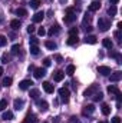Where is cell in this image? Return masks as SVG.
<instances>
[{"instance_id": "obj_19", "label": "cell", "mask_w": 122, "mask_h": 123, "mask_svg": "<svg viewBox=\"0 0 122 123\" xmlns=\"http://www.w3.org/2000/svg\"><path fill=\"white\" fill-rule=\"evenodd\" d=\"M59 30H61V29H59V26H58V25H55V26H52V27L49 29L47 33H49V36H53V34H58Z\"/></svg>"}, {"instance_id": "obj_15", "label": "cell", "mask_w": 122, "mask_h": 123, "mask_svg": "<svg viewBox=\"0 0 122 123\" xmlns=\"http://www.w3.org/2000/svg\"><path fill=\"white\" fill-rule=\"evenodd\" d=\"M13 105H14V109H16V110H20V109L23 107V105H25V102H23V99H16Z\"/></svg>"}, {"instance_id": "obj_17", "label": "cell", "mask_w": 122, "mask_h": 123, "mask_svg": "<svg viewBox=\"0 0 122 123\" xmlns=\"http://www.w3.org/2000/svg\"><path fill=\"white\" fill-rule=\"evenodd\" d=\"M53 77H55L56 82H61V80H63V77H65V72H63V70H58Z\"/></svg>"}, {"instance_id": "obj_31", "label": "cell", "mask_w": 122, "mask_h": 123, "mask_svg": "<svg viewBox=\"0 0 122 123\" xmlns=\"http://www.w3.org/2000/svg\"><path fill=\"white\" fill-rule=\"evenodd\" d=\"M39 46H30V53L33 55V56H37L39 55Z\"/></svg>"}, {"instance_id": "obj_14", "label": "cell", "mask_w": 122, "mask_h": 123, "mask_svg": "<svg viewBox=\"0 0 122 123\" xmlns=\"http://www.w3.org/2000/svg\"><path fill=\"white\" fill-rule=\"evenodd\" d=\"M101 110H102V115H105V116H108V115L111 113V107H109V105H106V103H102Z\"/></svg>"}, {"instance_id": "obj_12", "label": "cell", "mask_w": 122, "mask_h": 123, "mask_svg": "<svg viewBox=\"0 0 122 123\" xmlns=\"http://www.w3.org/2000/svg\"><path fill=\"white\" fill-rule=\"evenodd\" d=\"M98 42V39H96V36H93V34H88L86 37H85V43H89V44H95Z\"/></svg>"}, {"instance_id": "obj_13", "label": "cell", "mask_w": 122, "mask_h": 123, "mask_svg": "<svg viewBox=\"0 0 122 123\" xmlns=\"http://www.w3.org/2000/svg\"><path fill=\"white\" fill-rule=\"evenodd\" d=\"M102 44H103L105 49H112V46H114V43H112V40H111L109 37L103 39V40H102Z\"/></svg>"}, {"instance_id": "obj_8", "label": "cell", "mask_w": 122, "mask_h": 123, "mask_svg": "<svg viewBox=\"0 0 122 123\" xmlns=\"http://www.w3.org/2000/svg\"><path fill=\"white\" fill-rule=\"evenodd\" d=\"M42 86H43V90H45L46 93H49V94L55 92V87H53V85H50L49 82H43V85H42Z\"/></svg>"}, {"instance_id": "obj_16", "label": "cell", "mask_w": 122, "mask_h": 123, "mask_svg": "<svg viewBox=\"0 0 122 123\" xmlns=\"http://www.w3.org/2000/svg\"><path fill=\"white\" fill-rule=\"evenodd\" d=\"M1 119H4V120H12V119H13V113H12L10 110H6V112L1 113Z\"/></svg>"}, {"instance_id": "obj_39", "label": "cell", "mask_w": 122, "mask_h": 123, "mask_svg": "<svg viewBox=\"0 0 122 123\" xmlns=\"http://www.w3.org/2000/svg\"><path fill=\"white\" fill-rule=\"evenodd\" d=\"M9 60H10V57H9L7 55H3V56H1V63L6 64V63H9Z\"/></svg>"}, {"instance_id": "obj_34", "label": "cell", "mask_w": 122, "mask_h": 123, "mask_svg": "<svg viewBox=\"0 0 122 123\" xmlns=\"http://www.w3.org/2000/svg\"><path fill=\"white\" fill-rule=\"evenodd\" d=\"M6 43H7V37H6V36H3V34H0V47L6 46Z\"/></svg>"}, {"instance_id": "obj_30", "label": "cell", "mask_w": 122, "mask_h": 123, "mask_svg": "<svg viewBox=\"0 0 122 123\" xmlns=\"http://www.w3.org/2000/svg\"><path fill=\"white\" fill-rule=\"evenodd\" d=\"M39 109H40L42 112H46V110H47V103H46L45 100L39 102Z\"/></svg>"}, {"instance_id": "obj_50", "label": "cell", "mask_w": 122, "mask_h": 123, "mask_svg": "<svg viewBox=\"0 0 122 123\" xmlns=\"http://www.w3.org/2000/svg\"><path fill=\"white\" fill-rule=\"evenodd\" d=\"M0 22H1V17H0Z\"/></svg>"}, {"instance_id": "obj_1", "label": "cell", "mask_w": 122, "mask_h": 123, "mask_svg": "<svg viewBox=\"0 0 122 123\" xmlns=\"http://www.w3.org/2000/svg\"><path fill=\"white\" fill-rule=\"evenodd\" d=\"M109 27H111V22H109L108 19L101 17V19L98 20V29H99V31H106Z\"/></svg>"}, {"instance_id": "obj_40", "label": "cell", "mask_w": 122, "mask_h": 123, "mask_svg": "<svg viewBox=\"0 0 122 123\" xmlns=\"http://www.w3.org/2000/svg\"><path fill=\"white\" fill-rule=\"evenodd\" d=\"M50 63H52V62H50V59H49V57H45V59H43V66H45V67L50 66Z\"/></svg>"}, {"instance_id": "obj_21", "label": "cell", "mask_w": 122, "mask_h": 123, "mask_svg": "<svg viewBox=\"0 0 122 123\" xmlns=\"http://www.w3.org/2000/svg\"><path fill=\"white\" fill-rule=\"evenodd\" d=\"M118 92H119V89H118L115 85H111V86H108V93H109V94H116Z\"/></svg>"}, {"instance_id": "obj_44", "label": "cell", "mask_w": 122, "mask_h": 123, "mask_svg": "<svg viewBox=\"0 0 122 123\" xmlns=\"http://www.w3.org/2000/svg\"><path fill=\"white\" fill-rule=\"evenodd\" d=\"M112 123H121V117H119V116H115V117L112 119Z\"/></svg>"}, {"instance_id": "obj_33", "label": "cell", "mask_w": 122, "mask_h": 123, "mask_svg": "<svg viewBox=\"0 0 122 123\" xmlns=\"http://www.w3.org/2000/svg\"><path fill=\"white\" fill-rule=\"evenodd\" d=\"M30 97L32 99H37V97H39V90H37V89H32L30 90Z\"/></svg>"}, {"instance_id": "obj_3", "label": "cell", "mask_w": 122, "mask_h": 123, "mask_svg": "<svg viewBox=\"0 0 122 123\" xmlns=\"http://www.w3.org/2000/svg\"><path fill=\"white\" fill-rule=\"evenodd\" d=\"M59 96H61V100L63 103H68L69 102V89L68 87H61L59 89Z\"/></svg>"}, {"instance_id": "obj_35", "label": "cell", "mask_w": 122, "mask_h": 123, "mask_svg": "<svg viewBox=\"0 0 122 123\" xmlns=\"http://www.w3.org/2000/svg\"><path fill=\"white\" fill-rule=\"evenodd\" d=\"M19 50H20V46H19V44H13V46H12V53H13V55H17Z\"/></svg>"}, {"instance_id": "obj_7", "label": "cell", "mask_w": 122, "mask_h": 123, "mask_svg": "<svg viewBox=\"0 0 122 123\" xmlns=\"http://www.w3.org/2000/svg\"><path fill=\"white\" fill-rule=\"evenodd\" d=\"M30 85H33L32 80H22V82L19 83V89H20V90H27V89L30 87Z\"/></svg>"}, {"instance_id": "obj_36", "label": "cell", "mask_w": 122, "mask_h": 123, "mask_svg": "<svg viewBox=\"0 0 122 123\" xmlns=\"http://www.w3.org/2000/svg\"><path fill=\"white\" fill-rule=\"evenodd\" d=\"M6 107H7V100H4V99L0 100V112H3Z\"/></svg>"}, {"instance_id": "obj_20", "label": "cell", "mask_w": 122, "mask_h": 123, "mask_svg": "<svg viewBox=\"0 0 122 123\" xmlns=\"http://www.w3.org/2000/svg\"><path fill=\"white\" fill-rule=\"evenodd\" d=\"M95 110V106L93 105H86L85 109H83V115H88V113H93Z\"/></svg>"}, {"instance_id": "obj_47", "label": "cell", "mask_w": 122, "mask_h": 123, "mask_svg": "<svg viewBox=\"0 0 122 123\" xmlns=\"http://www.w3.org/2000/svg\"><path fill=\"white\" fill-rule=\"evenodd\" d=\"M70 120H72V122H73V123H79V122H78V119H76V117H72Z\"/></svg>"}, {"instance_id": "obj_29", "label": "cell", "mask_w": 122, "mask_h": 123, "mask_svg": "<svg viewBox=\"0 0 122 123\" xmlns=\"http://www.w3.org/2000/svg\"><path fill=\"white\" fill-rule=\"evenodd\" d=\"M73 73H75V66H73V64H69V66L66 67V74L72 76Z\"/></svg>"}, {"instance_id": "obj_6", "label": "cell", "mask_w": 122, "mask_h": 123, "mask_svg": "<svg viewBox=\"0 0 122 123\" xmlns=\"http://www.w3.org/2000/svg\"><path fill=\"white\" fill-rule=\"evenodd\" d=\"M109 79H111V82H119L122 79V72H114V73H111Z\"/></svg>"}, {"instance_id": "obj_11", "label": "cell", "mask_w": 122, "mask_h": 123, "mask_svg": "<svg viewBox=\"0 0 122 123\" xmlns=\"http://www.w3.org/2000/svg\"><path fill=\"white\" fill-rule=\"evenodd\" d=\"M99 9H101V1H98V0L92 1L91 4H89V12H96Z\"/></svg>"}, {"instance_id": "obj_42", "label": "cell", "mask_w": 122, "mask_h": 123, "mask_svg": "<svg viewBox=\"0 0 122 123\" xmlns=\"http://www.w3.org/2000/svg\"><path fill=\"white\" fill-rule=\"evenodd\" d=\"M37 33H39V36H45V34H46L45 27H39V29H37Z\"/></svg>"}, {"instance_id": "obj_28", "label": "cell", "mask_w": 122, "mask_h": 123, "mask_svg": "<svg viewBox=\"0 0 122 123\" xmlns=\"http://www.w3.org/2000/svg\"><path fill=\"white\" fill-rule=\"evenodd\" d=\"M25 123H36V116H33V115H27L26 119H25Z\"/></svg>"}, {"instance_id": "obj_38", "label": "cell", "mask_w": 122, "mask_h": 123, "mask_svg": "<svg viewBox=\"0 0 122 123\" xmlns=\"http://www.w3.org/2000/svg\"><path fill=\"white\" fill-rule=\"evenodd\" d=\"M78 29H76V27H72V29H70V30H69V36H78Z\"/></svg>"}, {"instance_id": "obj_23", "label": "cell", "mask_w": 122, "mask_h": 123, "mask_svg": "<svg viewBox=\"0 0 122 123\" xmlns=\"http://www.w3.org/2000/svg\"><path fill=\"white\" fill-rule=\"evenodd\" d=\"M92 99H93L95 102H101V100L103 99V94H102L101 92H96V93H93V94H92Z\"/></svg>"}, {"instance_id": "obj_24", "label": "cell", "mask_w": 122, "mask_h": 123, "mask_svg": "<svg viewBox=\"0 0 122 123\" xmlns=\"http://www.w3.org/2000/svg\"><path fill=\"white\" fill-rule=\"evenodd\" d=\"M45 46H46L49 50H55V49H56V43H55V42H52V40H47V42L45 43Z\"/></svg>"}, {"instance_id": "obj_27", "label": "cell", "mask_w": 122, "mask_h": 123, "mask_svg": "<svg viewBox=\"0 0 122 123\" xmlns=\"http://www.w3.org/2000/svg\"><path fill=\"white\" fill-rule=\"evenodd\" d=\"M42 4V0H30V7L32 9H37Z\"/></svg>"}, {"instance_id": "obj_43", "label": "cell", "mask_w": 122, "mask_h": 123, "mask_svg": "<svg viewBox=\"0 0 122 123\" xmlns=\"http://www.w3.org/2000/svg\"><path fill=\"white\" fill-rule=\"evenodd\" d=\"M115 37H116V40H118V43H121V30L115 31Z\"/></svg>"}, {"instance_id": "obj_25", "label": "cell", "mask_w": 122, "mask_h": 123, "mask_svg": "<svg viewBox=\"0 0 122 123\" xmlns=\"http://www.w3.org/2000/svg\"><path fill=\"white\" fill-rule=\"evenodd\" d=\"M12 83H13V79H12V77H4L3 82H1V85H3L4 87H9Z\"/></svg>"}, {"instance_id": "obj_10", "label": "cell", "mask_w": 122, "mask_h": 123, "mask_svg": "<svg viewBox=\"0 0 122 123\" xmlns=\"http://www.w3.org/2000/svg\"><path fill=\"white\" fill-rule=\"evenodd\" d=\"M43 17H45V13H43V12H37V13H34V16H33V22H34V23H40V22L43 20Z\"/></svg>"}, {"instance_id": "obj_49", "label": "cell", "mask_w": 122, "mask_h": 123, "mask_svg": "<svg viewBox=\"0 0 122 123\" xmlns=\"http://www.w3.org/2000/svg\"><path fill=\"white\" fill-rule=\"evenodd\" d=\"M98 123H105V122H98Z\"/></svg>"}, {"instance_id": "obj_46", "label": "cell", "mask_w": 122, "mask_h": 123, "mask_svg": "<svg viewBox=\"0 0 122 123\" xmlns=\"http://www.w3.org/2000/svg\"><path fill=\"white\" fill-rule=\"evenodd\" d=\"M118 1H119V0H109V3H111V4H114V6H115Z\"/></svg>"}, {"instance_id": "obj_37", "label": "cell", "mask_w": 122, "mask_h": 123, "mask_svg": "<svg viewBox=\"0 0 122 123\" xmlns=\"http://www.w3.org/2000/svg\"><path fill=\"white\" fill-rule=\"evenodd\" d=\"M37 43H39L37 37H30V46H37Z\"/></svg>"}, {"instance_id": "obj_32", "label": "cell", "mask_w": 122, "mask_h": 123, "mask_svg": "<svg viewBox=\"0 0 122 123\" xmlns=\"http://www.w3.org/2000/svg\"><path fill=\"white\" fill-rule=\"evenodd\" d=\"M108 14H111V16H115V14H116V6H114V4H112V6L108 9Z\"/></svg>"}, {"instance_id": "obj_9", "label": "cell", "mask_w": 122, "mask_h": 123, "mask_svg": "<svg viewBox=\"0 0 122 123\" xmlns=\"http://www.w3.org/2000/svg\"><path fill=\"white\" fill-rule=\"evenodd\" d=\"M20 26H22V22H20L19 19H13V20L10 22V27H12L13 30H19Z\"/></svg>"}, {"instance_id": "obj_48", "label": "cell", "mask_w": 122, "mask_h": 123, "mask_svg": "<svg viewBox=\"0 0 122 123\" xmlns=\"http://www.w3.org/2000/svg\"><path fill=\"white\" fill-rule=\"evenodd\" d=\"M1 74H3V67L0 66V76H1Z\"/></svg>"}, {"instance_id": "obj_4", "label": "cell", "mask_w": 122, "mask_h": 123, "mask_svg": "<svg viewBox=\"0 0 122 123\" xmlns=\"http://www.w3.org/2000/svg\"><path fill=\"white\" fill-rule=\"evenodd\" d=\"M33 72H34L33 74H34V77H36V79H42V77L46 74V70H45L43 67H36Z\"/></svg>"}, {"instance_id": "obj_2", "label": "cell", "mask_w": 122, "mask_h": 123, "mask_svg": "<svg viewBox=\"0 0 122 123\" xmlns=\"http://www.w3.org/2000/svg\"><path fill=\"white\" fill-rule=\"evenodd\" d=\"M76 20V14H75V9L73 7H68L66 9V16H65V22L66 23H72Z\"/></svg>"}, {"instance_id": "obj_26", "label": "cell", "mask_w": 122, "mask_h": 123, "mask_svg": "<svg viewBox=\"0 0 122 123\" xmlns=\"http://www.w3.org/2000/svg\"><path fill=\"white\" fill-rule=\"evenodd\" d=\"M16 14L17 16H27V10L23 7H19V9H16Z\"/></svg>"}, {"instance_id": "obj_45", "label": "cell", "mask_w": 122, "mask_h": 123, "mask_svg": "<svg viewBox=\"0 0 122 123\" xmlns=\"http://www.w3.org/2000/svg\"><path fill=\"white\" fill-rule=\"evenodd\" d=\"M55 59L58 60V63H62V62H63V59H62V56H61V55H56V57H55Z\"/></svg>"}, {"instance_id": "obj_22", "label": "cell", "mask_w": 122, "mask_h": 123, "mask_svg": "<svg viewBox=\"0 0 122 123\" xmlns=\"http://www.w3.org/2000/svg\"><path fill=\"white\" fill-rule=\"evenodd\" d=\"M96 90H98V87H96V86H91L89 89H86V90H85V93H83V94L88 97V96H92V93H93V92L96 93Z\"/></svg>"}, {"instance_id": "obj_18", "label": "cell", "mask_w": 122, "mask_h": 123, "mask_svg": "<svg viewBox=\"0 0 122 123\" xmlns=\"http://www.w3.org/2000/svg\"><path fill=\"white\" fill-rule=\"evenodd\" d=\"M66 43H68L69 46H73V44H76V43H78V36H69V39L66 40Z\"/></svg>"}, {"instance_id": "obj_5", "label": "cell", "mask_w": 122, "mask_h": 123, "mask_svg": "<svg viewBox=\"0 0 122 123\" xmlns=\"http://www.w3.org/2000/svg\"><path fill=\"white\" fill-rule=\"evenodd\" d=\"M98 73H101L102 76H109L111 74V67H108V66H99L98 67Z\"/></svg>"}, {"instance_id": "obj_51", "label": "cell", "mask_w": 122, "mask_h": 123, "mask_svg": "<svg viewBox=\"0 0 122 123\" xmlns=\"http://www.w3.org/2000/svg\"><path fill=\"white\" fill-rule=\"evenodd\" d=\"M45 123H47V122H45Z\"/></svg>"}, {"instance_id": "obj_41", "label": "cell", "mask_w": 122, "mask_h": 123, "mask_svg": "<svg viewBox=\"0 0 122 123\" xmlns=\"http://www.w3.org/2000/svg\"><path fill=\"white\" fill-rule=\"evenodd\" d=\"M34 30H36V27H34V26H33V25H29V26H27V33H34Z\"/></svg>"}]
</instances>
